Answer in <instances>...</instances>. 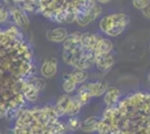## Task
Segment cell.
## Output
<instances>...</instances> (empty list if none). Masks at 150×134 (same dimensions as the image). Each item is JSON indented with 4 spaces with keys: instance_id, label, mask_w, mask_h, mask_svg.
<instances>
[{
    "instance_id": "cell-27",
    "label": "cell",
    "mask_w": 150,
    "mask_h": 134,
    "mask_svg": "<svg viewBox=\"0 0 150 134\" xmlns=\"http://www.w3.org/2000/svg\"><path fill=\"white\" fill-rule=\"evenodd\" d=\"M98 2H100V4H108V2H110L111 0H96Z\"/></svg>"
},
{
    "instance_id": "cell-10",
    "label": "cell",
    "mask_w": 150,
    "mask_h": 134,
    "mask_svg": "<svg viewBox=\"0 0 150 134\" xmlns=\"http://www.w3.org/2000/svg\"><path fill=\"white\" fill-rule=\"evenodd\" d=\"M67 35L69 32L64 27H56V28L50 29L46 32V38L52 43H64Z\"/></svg>"
},
{
    "instance_id": "cell-28",
    "label": "cell",
    "mask_w": 150,
    "mask_h": 134,
    "mask_svg": "<svg viewBox=\"0 0 150 134\" xmlns=\"http://www.w3.org/2000/svg\"><path fill=\"white\" fill-rule=\"evenodd\" d=\"M2 1H4L6 5H11V4H13V0H2Z\"/></svg>"
},
{
    "instance_id": "cell-6",
    "label": "cell",
    "mask_w": 150,
    "mask_h": 134,
    "mask_svg": "<svg viewBox=\"0 0 150 134\" xmlns=\"http://www.w3.org/2000/svg\"><path fill=\"white\" fill-rule=\"evenodd\" d=\"M9 15L11 16L13 22L20 28H28L29 26V18L27 16V13L19 7L18 5H13L9 9Z\"/></svg>"
},
{
    "instance_id": "cell-9",
    "label": "cell",
    "mask_w": 150,
    "mask_h": 134,
    "mask_svg": "<svg viewBox=\"0 0 150 134\" xmlns=\"http://www.w3.org/2000/svg\"><path fill=\"white\" fill-rule=\"evenodd\" d=\"M84 87L88 92L91 97H93V96L103 95L109 86H108V83L104 81H94V82L84 84Z\"/></svg>"
},
{
    "instance_id": "cell-26",
    "label": "cell",
    "mask_w": 150,
    "mask_h": 134,
    "mask_svg": "<svg viewBox=\"0 0 150 134\" xmlns=\"http://www.w3.org/2000/svg\"><path fill=\"white\" fill-rule=\"evenodd\" d=\"M142 13H144V17H146L147 19H150V4L144 9H142Z\"/></svg>"
},
{
    "instance_id": "cell-19",
    "label": "cell",
    "mask_w": 150,
    "mask_h": 134,
    "mask_svg": "<svg viewBox=\"0 0 150 134\" xmlns=\"http://www.w3.org/2000/svg\"><path fill=\"white\" fill-rule=\"evenodd\" d=\"M26 81L30 84L31 86H34V87L37 89L39 93H40L43 89H45L46 82H45L44 78H42V77H37V76H35V75H33V76L28 77Z\"/></svg>"
},
{
    "instance_id": "cell-21",
    "label": "cell",
    "mask_w": 150,
    "mask_h": 134,
    "mask_svg": "<svg viewBox=\"0 0 150 134\" xmlns=\"http://www.w3.org/2000/svg\"><path fill=\"white\" fill-rule=\"evenodd\" d=\"M77 100H79V102L81 103V105H86L88 102H90V100H91V95L88 94V92L85 89L84 87V85H82L81 87L79 88V93H77Z\"/></svg>"
},
{
    "instance_id": "cell-11",
    "label": "cell",
    "mask_w": 150,
    "mask_h": 134,
    "mask_svg": "<svg viewBox=\"0 0 150 134\" xmlns=\"http://www.w3.org/2000/svg\"><path fill=\"white\" fill-rule=\"evenodd\" d=\"M71 97L72 96H69V94H63L57 98L56 104L54 105V109H55V113H56L58 119L66 115V109L69 107Z\"/></svg>"
},
{
    "instance_id": "cell-25",
    "label": "cell",
    "mask_w": 150,
    "mask_h": 134,
    "mask_svg": "<svg viewBox=\"0 0 150 134\" xmlns=\"http://www.w3.org/2000/svg\"><path fill=\"white\" fill-rule=\"evenodd\" d=\"M8 18H9V10L0 4V24L6 22Z\"/></svg>"
},
{
    "instance_id": "cell-4",
    "label": "cell",
    "mask_w": 150,
    "mask_h": 134,
    "mask_svg": "<svg viewBox=\"0 0 150 134\" xmlns=\"http://www.w3.org/2000/svg\"><path fill=\"white\" fill-rule=\"evenodd\" d=\"M94 59H95V53L94 51L82 49L80 53H77L76 55L73 56V58L69 62V65L73 66L76 69L85 70L94 64Z\"/></svg>"
},
{
    "instance_id": "cell-3",
    "label": "cell",
    "mask_w": 150,
    "mask_h": 134,
    "mask_svg": "<svg viewBox=\"0 0 150 134\" xmlns=\"http://www.w3.org/2000/svg\"><path fill=\"white\" fill-rule=\"evenodd\" d=\"M81 36L82 32H73L72 34H69L66 39L63 43V60L65 64L69 65L71 59L74 55L83 49L81 45Z\"/></svg>"
},
{
    "instance_id": "cell-2",
    "label": "cell",
    "mask_w": 150,
    "mask_h": 134,
    "mask_svg": "<svg viewBox=\"0 0 150 134\" xmlns=\"http://www.w3.org/2000/svg\"><path fill=\"white\" fill-rule=\"evenodd\" d=\"M130 18L125 13H112L104 16L100 21L101 30L111 36V37H117L120 34H122L125 27L129 25Z\"/></svg>"
},
{
    "instance_id": "cell-7",
    "label": "cell",
    "mask_w": 150,
    "mask_h": 134,
    "mask_svg": "<svg viewBox=\"0 0 150 134\" xmlns=\"http://www.w3.org/2000/svg\"><path fill=\"white\" fill-rule=\"evenodd\" d=\"M57 68H58V62L56 58H46L40 66V74L45 78H53L56 75Z\"/></svg>"
},
{
    "instance_id": "cell-5",
    "label": "cell",
    "mask_w": 150,
    "mask_h": 134,
    "mask_svg": "<svg viewBox=\"0 0 150 134\" xmlns=\"http://www.w3.org/2000/svg\"><path fill=\"white\" fill-rule=\"evenodd\" d=\"M101 13H102V8L99 5H95L92 9H90L86 13H77L75 17V21L82 27H85L90 25L91 22H93L100 16Z\"/></svg>"
},
{
    "instance_id": "cell-13",
    "label": "cell",
    "mask_w": 150,
    "mask_h": 134,
    "mask_svg": "<svg viewBox=\"0 0 150 134\" xmlns=\"http://www.w3.org/2000/svg\"><path fill=\"white\" fill-rule=\"evenodd\" d=\"M103 95H104V97H103L104 103L110 107V106H114L117 103L119 102L121 93H120V91L117 87L111 86V87H108V89H106L105 93Z\"/></svg>"
},
{
    "instance_id": "cell-22",
    "label": "cell",
    "mask_w": 150,
    "mask_h": 134,
    "mask_svg": "<svg viewBox=\"0 0 150 134\" xmlns=\"http://www.w3.org/2000/svg\"><path fill=\"white\" fill-rule=\"evenodd\" d=\"M67 131L66 123L61 121H56L55 123L50 124V133L52 134H65Z\"/></svg>"
},
{
    "instance_id": "cell-30",
    "label": "cell",
    "mask_w": 150,
    "mask_h": 134,
    "mask_svg": "<svg viewBox=\"0 0 150 134\" xmlns=\"http://www.w3.org/2000/svg\"><path fill=\"white\" fill-rule=\"evenodd\" d=\"M0 134H4V133H2V132H1V131H0Z\"/></svg>"
},
{
    "instance_id": "cell-31",
    "label": "cell",
    "mask_w": 150,
    "mask_h": 134,
    "mask_svg": "<svg viewBox=\"0 0 150 134\" xmlns=\"http://www.w3.org/2000/svg\"><path fill=\"white\" fill-rule=\"evenodd\" d=\"M65 134H66V133H65Z\"/></svg>"
},
{
    "instance_id": "cell-24",
    "label": "cell",
    "mask_w": 150,
    "mask_h": 134,
    "mask_svg": "<svg viewBox=\"0 0 150 134\" xmlns=\"http://www.w3.org/2000/svg\"><path fill=\"white\" fill-rule=\"evenodd\" d=\"M150 4V0H132V5L136 9L142 10Z\"/></svg>"
},
{
    "instance_id": "cell-8",
    "label": "cell",
    "mask_w": 150,
    "mask_h": 134,
    "mask_svg": "<svg viewBox=\"0 0 150 134\" xmlns=\"http://www.w3.org/2000/svg\"><path fill=\"white\" fill-rule=\"evenodd\" d=\"M94 64L96 65L98 69L101 72H106L109 70L114 64V57L110 54H95V59Z\"/></svg>"
},
{
    "instance_id": "cell-16",
    "label": "cell",
    "mask_w": 150,
    "mask_h": 134,
    "mask_svg": "<svg viewBox=\"0 0 150 134\" xmlns=\"http://www.w3.org/2000/svg\"><path fill=\"white\" fill-rule=\"evenodd\" d=\"M113 49V43L108 38H99L95 45L94 53L95 54H110Z\"/></svg>"
},
{
    "instance_id": "cell-14",
    "label": "cell",
    "mask_w": 150,
    "mask_h": 134,
    "mask_svg": "<svg viewBox=\"0 0 150 134\" xmlns=\"http://www.w3.org/2000/svg\"><path fill=\"white\" fill-rule=\"evenodd\" d=\"M99 123H100L99 116H88L81 123V130L86 133L95 132V131H98Z\"/></svg>"
},
{
    "instance_id": "cell-18",
    "label": "cell",
    "mask_w": 150,
    "mask_h": 134,
    "mask_svg": "<svg viewBox=\"0 0 150 134\" xmlns=\"http://www.w3.org/2000/svg\"><path fill=\"white\" fill-rule=\"evenodd\" d=\"M81 107H82V105H81V103L79 102L77 97H76V96L71 97L69 107L66 109V115H69V116H76V115L80 113Z\"/></svg>"
},
{
    "instance_id": "cell-20",
    "label": "cell",
    "mask_w": 150,
    "mask_h": 134,
    "mask_svg": "<svg viewBox=\"0 0 150 134\" xmlns=\"http://www.w3.org/2000/svg\"><path fill=\"white\" fill-rule=\"evenodd\" d=\"M63 78H64V82H63V86H62L63 91L66 94L73 93L75 89H76V84L72 81V78L69 77V74H63Z\"/></svg>"
},
{
    "instance_id": "cell-17",
    "label": "cell",
    "mask_w": 150,
    "mask_h": 134,
    "mask_svg": "<svg viewBox=\"0 0 150 134\" xmlns=\"http://www.w3.org/2000/svg\"><path fill=\"white\" fill-rule=\"evenodd\" d=\"M69 77L72 78V81L74 82L76 85L77 84H83L86 82V79L88 78V74L86 70L83 69H74L69 73Z\"/></svg>"
},
{
    "instance_id": "cell-15",
    "label": "cell",
    "mask_w": 150,
    "mask_h": 134,
    "mask_svg": "<svg viewBox=\"0 0 150 134\" xmlns=\"http://www.w3.org/2000/svg\"><path fill=\"white\" fill-rule=\"evenodd\" d=\"M23 95L25 97L26 102L35 103L37 102L38 97H39V92L26 81L23 87Z\"/></svg>"
},
{
    "instance_id": "cell-23",
    "label": "cell",
    "mask_w": 150,
    "mask_h": 134,
    "mask_svg": "<svg viewBox=\"0 0 150 134\" xmlns=\"http://www.w3.org/2000/svg\"><path fill=\"white\" fill-rule=\"evenodd\" d=\"M81 120L77 116H69V121L66 122L67 131H77L79 128H81Z\"/></svg>"
},
{
    "instance_id": "cell-1",
    "label": "cell",
    "mask_w": 150,
    "mask_h": 134,
    "mask_svg": "<svg viewBox=\"0 0 150 134\" xmlns=\"http://www.w3.org/2000/svg\"><path fill=\"white\" fill-rule=\"evenodd\" d=\"M35 72L30 45L0 29V119L17 117L26 104L24 84Z\"/></svg>"
},
{
    "instance_id": "cell-29",
    "label": "cell",
    "mask_w": 150,
    "mask_h": 134,
    "mask_svg": "<svg viewBox=\"0 0 150 134\" xmlns=\"http://www.w3.org/2000/svg\"><path fill=\"white\" fill-rule=\"evenodd\" d=\"M148 82H149V83H150V73H149V74H148Z\"/></svg>"
},
{
    "instance_id": "cell-12",
    "label": "cell",
    "mask_w": 150,
    "mask_h": 134,
    "mask_svg": "<svg viewBox=\"0 0 150 134\" xmlns=\"http://www.w3.org/2000/svg\"><path fill=\"white\" fill-rule=\"evenodd\" d=\"M99 36H96L95 34H91V32H84L81 36V45L83 49L86 51H94L95 45L99 40Z\"/></svg>"
}]
</instances>
